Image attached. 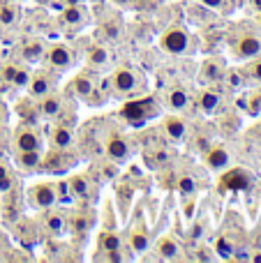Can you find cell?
<instances>
[{
	"label": "cell",
	"instance_id": "cell-1",
	"mask_svg": "<svg viewBox=\"0 0 261 263\" xmlns=\"http://www.w3.org/2000/svg\"><path fill=\"white\" fill-rule=\"evenodd\" d=\"M146 90V74L134 65H120L109 77V92L118 100H132Z\"/></svg>",
	"mask_w": 261,
	"mask_h": 263
},
{
	"label": "cell",
	"instance_id": "cell-2",
	"mask_svg": "<svg viewBox=\"0 0 261 263\" xmlns=\"http://www.w3.org/2000/svg\"><path fill=\"white\" fill-rule=\"evenodd\" d=\"M120 116H123V118L127 120L129 125H134V127H141V125H146L151 118L160 116V109H157V102L153 100V97H143V100H139V97H132V100H129L127 104L123 106Z\"/></svg>",
	"mask_w": 261,
	"mask_h": 263
},
{
	"label": "cell",
	"instance_id": "cell-3",
	"mask_svg": "<svg viewBox=\"0 0 261 263\" xmlns=\"http://www.w3.org/2000/svg\"><path fill=\"white\" fill-rule=\"evenodd\" d=\"M160 49L169 55H183L192 51V35L180 26H171L160 35Z\"/></svg>",
	"mask_w": 261,
	"mask_h": 263
},
{
	"label": "cell",
	"instance_id": "cell-4",
	"mask_svg": "<svg viewBox=\"0 0 261 263\" xmlns=\"http://www.w3.org/2000/svg\"><path fill=\"white\" fill-rule=\"evenodd\" d=\"M60 185L58 182H37L28 190V203L35 210H49L58 203Z\"/></svg>",
	"mask_w": 261,
	"mask_h": 263
},
{
	"label": "cell",
	"instance_id": "cell-5",
	"mask_svg": "<svg viewBox=\"0 0 261 263\" xmlns=\"http://www.w3.org/2000/svg\"><path fill=\"white\" fill-rule=\"evenodd\" d=\"M55 86H58V72H53V69L49 67V69L32 72L26 88H28V95H30L32 100H42V97H46L49 92H53Z\"/></svg>",
	"mask_w": 261,
	"mask_h": 263
},
{
	"label": "cell",
	"instance_id": "cell-6",
	"mask_svg": "<svg viewBox=\"0 0 261 263\" xmlns=\"http://www.w3.org/2000/svg\"><path fill=\"white\" fill-rule=\"evenodd\" d=\"M44 63L49 65L53 72H67L69 67L74 65V53L72 49H69L67 44H63V42H55V44L46 46L44 51Z\"/></svg>",
	"mask_w": 261,
	"mask_h": 263
},
{
	"label": "cell",
	"instance_id": "cell-7",
	"mask_svg": "<svg viewBox=\"0 0 261 263\" xmlns=\"http://www.w3.org/2000/svg\"><path fill=\"white\" fill-rule=\"evenodd\" d=\"M14 148L16 150H44V134L40 129H35L32 125H18L14 129Z\"/></svg>",
	"mask_w": 261,
	"mask_h": 263
},
{
	"label": "cell",
	"instance_id": "cell-8",
	"mask_svg": "<svg viewBox=\"0 0 261 263\" xmlns=\"http://www.w3.org/2000/svg\"><path fill=\"white\" fill-rule=\"evenodd\" d=\"M104 155L111 159V162H127L129 155H132V145H129V139L120 132H111L104 141Z\"/></svg>",
	"mask_w": 261,
	"mask_h": 263
},
{
	"label": "cell",
	"instance_id": "cell-9",
	"mask_svg": "<svg viewBox=\"0 0 261 263\" xmlns=\"http://www.w3.org/2000/svg\"><path fill=\"white\" fill-rule=\"evenodd\" d=\"M97 79L92 77V74H88V72H79L77 77L69 81V86H67V92L74 97V100H81V102H88L92 95H95V90H97Z\"/></svg>",
	"mask_w": 261,
	"mask_h": 263
},
{
	"label": "cell",
	"instance_id": "cell-10",
	"mask_svg": "<svg viewBox=\"0 0 261 263\" xmlns=\"http://www.w3.org/2000/svg\"><path fill=\"white\" fill-rule=\"evenodd\" d=\"M46 141L51 143V148L53 150H69V148H74V143H77V134H74V129L69 127V125L53 123L49 127V136H46Z\"/></svg>",
	"mask_w": 261,
	"mask_h": 263
},
{
	"label": "cell",
	"instance_id": "cell-11",
	"mask_svg": "<svg viewBox=\"0 0 261 263\" xmlns=\"http://www.w3.org/2000/svg\"><path fill=\"white\" fill-rule=\"evenodd\" d=\"M40 102V116L46 120H60V116L65 114V106H67V102H65L63 95H58V92H49L46 97H42Z\"/></svg>",
	"mask_w": 261,
	"mask_h": 263
},
{
	"label": "cell",
	"instance_id": "cell-12",
	"mask_svg": "<svg viewBox=\"0 0 261 263\" xmlns=\"http://www.w3.org/2000/svg\"><path fill=\"white\" fill-rule=\"evenodd\" d=\"M60 18H63L65 26H72L77 30H81L90 23V14L83 5H65V9L60 12Z\"/></svg>",
	"mask_w": 261,
	"mask_h": 263
},
{
	"label": "cell",
	"instance_id": "cell-13",
	"mask_svg": "<svg viewBox=\"0 0 261 263\" xmlns=\"http://www.w3.org/2000/svg\"><path fill=\"white\" fill-rule=\"evenodd\" d=\"M231 49H234L236 58H243V60L257 58V55L261 53V40L254 37V35H243L231 44Z\"/></svg>",
	"mask_w": 261,
	"mask_h": 263
},
{
	"label": "cell",
	"instance_id": "cell-14",
	"mask_svg": "<svg viewBox=\"0 0 261 263\" xmlns=\"http://www.w3.org/2000/svg\"><path fill=\"white\" fill-rule=\"evenodd\" d=\"M162 132H164V136L169 141L180 143V141H185V136H188V125H185V120H180L178 116H164V118H162Z\"/></svg>",
	"mask_w": 261,
	"mask_h": 263
},
{
	"label": "cell",
	"instance_id": "cell-15",
	"mask_svg": "<svg viewBox=\"0 0 261 263\" xmlns=\"http://www.w3.org/2000/svg\"><path fill=\"white\" fill-rule=\"evenodd\" d=\"M100 252H106V259H116L120 261L123 259V238H120V233L116 231H104L100 236Z\"/></svg>",
	"mask_w": 261,
	"mask_h": 263
},
{
	"label": "cell",
	"instance_id": "cell-16",
	"mask_svg": "<svg viewBox=\"0 0 261 263\" xmlns=\"http://www.w3.org/2000/svg\"><path fill=\"white\" fill-rule=\"evenodd\" d=\"M188 106H190L188 90H183V88H178V86L164 90V109H169L171 114H180V111H185Z\"/></svg>",
	"mask_w": 261,
	"mask_h": 263
},
{
	"label": "cell",
	"instance_id": "cell-17",
	"mask_svg": "<svg viewBox=\"0 0 261 263\" xmlns=\"http://www.w3.org/2000/svg\"><path fill=\"white\" fill-rule=\"evenodd\" d=\"M14 164L21 171L32 173L42 166V153H37V150H16L14 153Z\"/></svg>",
	"mask_w": 261,
	"mask_h": 263
},
{
	"label": "cell",
	"instance_id": "cell-18",
	"mask_svg": "<svg viewBox=\"0 0 261 263\" xmlns=\"http://www.w3.org/2000/svg\"><path fill=\"white\" fill-rule=\"evenodd\" d=\"M155 254L164 261H174L180 256V245L174 236H162L160 240L155 242Z\"/></svg>",
	"mask_w": 261,
	"mask_h": 263
},
{
	"label": "cell",
	"instance_id": "cell-19",
	"mask_svg": "<svg viewBox=\"0 0 261 263\" xmlns=\"http://www.w3.org/2000/svg\"><path fill=\"white\" fill-rule=\"evenodd\" d=\"M129 245H132V250L137 252V254L146 252L148 245H151V238H148V231H146V224H143V219H139L137 227L129 229Z\"/></svg>",
	"mask_w": 261,
	"mask_h": 263
},
{
	"label": "cell",
	"instance_id": "cell-20",
	"mask_svg": "<svg viewBox=\"0 0 261 263\" xmlns=\"http://www.w3.org/2000/svg\"><path fill=\"white\" fill-rule=\"evenodd\" d=\"M67 217L63 213H55V210H49L44 215V229L51 233V236H65L67 233Z\"/></svg>",
	"mask_w": 261,
	"mask_h": 263
},
{
	"label": "cell",
	"instance_id": "cell-21",
	"mask_svg": "<svg viewBox=\"0 0 261 263\" xmlns=\"http://www.w3.org/2000/svg\"><path fill=\"white\" fill-rule=\"evenodd\" d=\"M199 109H201V114H206V116H211V114H215L217 109H220V104H222V100H220V95H217L213 88H203L201 92H199Z\"/></svg>",
	"mask_w": 261,
	"mask_h": 263
},
{
	"label": "cell",
	"instance_id": "cell-22",
	"mask_svg": "<svg viewBox=\"0 0 261 263\" xmlns=\"http://www.w3.org/2000/svg\"><path fill=\"white\" fill-rule=\"evenodd\" d=\"M203 162L211 171H222V168L229 166V153L225 148H211L203 155Z\"/></svg>",
	"mask_w": 261,
	"mask_h": 263
},
{
	"label": "cell",
	"instance_id": "cell-23",
	"mask_svg": "<svg viewBox=\"0 0 261 263\" xmlns=\"http://www.w3.org/2000/svg\"><path fill=\"white\" fill-rule=\"evenodd\" d=\"M225 77V67H222L220 58H208L201 65V79L203 81H217V79Z\"/></svg>",
	"mask_w": 261,
	"mask_h": 263
},
{
	"label": "cell",
	"instance_id": "cell-24",
	"mask_svg": "<svg viewBox=\"0 0 261 263\" xmlns=\"http://www.w3.org/2000/svg\"><path fill=\"white\" fill-rule=\"evenodd\" d=\"M44 51H46V46L42 44L40 40H30L21 46V55L28 63H40V60L44 58Z\"/></svg>",
	"mask_w": 261,
	"mask_h": 263
},
{
	"label": "cell",
	"instance_id": "cell-25",
	"mask_svg": "<svg viewBox=\"0 0 261 263\" xmlns=\"http://www.w3.org/2000/svg\"><path fill=\"white\" fill-rule=\"evenodd\" d=\"M67 187H69V196H74V199H81V196L88 194V190H90V180H88V176H72L67 180Z\"/></svg>",
	"mask_w": 261,
	"mask_h": 263
},
{
	"label": "cell",
	"instance_id": "cell-26",
	"mask_svg": "<svg viewBox=\"0 0 261 263\" xmlns=\"http://www.w3.org/2000/svg\"><path fill=\"white\" fill-rule=\"evenodd\" d=\"M86 60H88V65H90L92 69H95V67H104V65L109 63V51H106L102 44H90Z\"/></svg>",
	"mask_w": 261,
	"mask_h": 263
},
{
	"label": "cell",
	"instance_id": "cell-27",
	"mask_svg": "<svg viewBox=\"0 0 261 263\" xmlns=\"http://www.w3.org/2000/svg\"><path fill=\"white\" fill-rule=\"evenodd\" d=\"M18 18V9L12 3H0V26H14Z\"/></svg>",
	"mask_w": 261,
	"mask_h": 263
},
{
	"label": "cell",
	"instance_id": "cell-28",
	"mask_svg": "<svg viewBox=\"0 0 261 263\" xmlns=\"http://www.w3.org/2000/svg\"><path fill=\"white\" fill-rule=\"evenodd\" d=\"M215 252H217V256H222V259H231L234 252H236L234 240H231L229 236H220L217 242H215Z\"/></svg>",
	"mask_w": 261,
	"mask_h": 263
},
{
	"label": "cell",
	"instance_id": "cell-29",
	"mask_svg": "<svg viewBox=\"0 0 261 263\" xmlns=\"http://www.w3.org/2000/svg\"><path fill=\"white\" fill-rule=\"evenodd\" d=\"M12 187H14V173H12V168L0 159V194H7Z\"/></svg>",
	"mask_w": 261,
	"mask_h": 263
},
{
	"label": "cell",
	"instance_id": "cell-30",
	"mask_svg": "<svg viewBox=\"0 0 261 263\" xmlns=\"http://www.w3.org/2000/svg\"><path fill=\"white\" fill-rule=\"evenodd\" d=\"M30 74H32V72H30L28 67H21V65H18L9 86H14V88H26V86H28V81H30Z\"/></svg>",
	"mask_w": 261,
	"mask_h": 263
},
{
	"label": "cell",
	"instance_id": "cell-31",
	"mask_svg": "<svg viewBox=\"0 0 261 263\" xmlns=\"http://www.w3.org/2000/svg\"><path fill=\"white\" fill-rule=\"evenodd\" d=\"M250 106H248V111L252 116H259L261 114V90H254L252 95H250Z\"/></svg>",
	"mask_w": 261,
	"mask_h": 263
},
{
	"label": "cell",
	"instance_id": "cell-32",
	"mask_svg": "<svg viewBox=\"0 0 261 263\" xmlns=\"http://www.w3.org/2000/svg\"><path fill=\"white\" fill-rule=\"evenodd\" d=\"M16 67H18V65H14V63L3 65V67H0V79H3L5 83H12V79H14V72H16Z\"/></svg>",
	"mask_w": 261,
	"mask_h": 263
},
{
	"label": "cell",
	"instance_id": "cell-33",
	"mask_svg": "<svg viewBox=\"0 0 261 263\" xmlns=\"http://www.w3.org/2000/svg\"><path fill=\"white\" fill-rule=\"evenodd\" d=\"M194 187H197V185H194V178H190V176H188V178H180L178 190L183 192V194H192Z\"/></svg>",
	"mask_w": 261,
	"mask_h": 263
},
{
	"label": "cell",
	"instance_id": "cell-34",
	"mask_svg": "<svg viewBox=\"0 0 261 263\" xmlns=\"http://www.w3.org/2000/svg\"><path fill=\"white\" fill-rule=\"evenodd\" d=\"M248 77H252L254 81H261V60H254V63H250Z\"/></svg>",
	"mask_w": 261,
	"mask_h": 263
},
{
	"label": "cell",
	"instance_id": "cell-35",
	"mask_svg": "<svg viewBox=\"0 0 261 263\" xmlns=\"http://www.w3.org/2000/svg\"><path fill=\"white\" fill-rule=\"evenodd\" d=\"M229 81H231V86H234V88H240V74L234 72V74L229 77Z\"/></svg>",
	"mask_w": 261,
	"mask_h": 263
},
{
	"label": "cell",
	"instance_id": "cell-36",
	"mask_svg": "<svg viewBox=\"0 0 261 263\" xmlns=\"http://www.w3.org/2000/svg\"><path fill=\"white\" fill-rule=\"evenodd\" d=\"M203 5H206V7H222V3H225V0H201Z\"/></svg>",
	"mask_w": 261,
	"mask_h": 263
},
{
	"label": "cell",
	"instance_id": "cell-37",
	"mask_svg": "<svg viewBox=\"0 0 261 263\" xmlns=\"http://www.w3.org/2000/svg\"><path fill=\"white\" fill-rule=\"evenodd\" d=\"M63 5H83V0H60Z\"/></svg>",
	"mask_w": 261,
	"mask_h": 263
},
{
	"label": "cell",
	"instance_id": "cell-38",
	"mask_svg": "<svg viewBox=\"0 0 261 263\" xmlns=\"http://www.w3.org/2000/svg\"><path fill=\"white\" fill-rule=\"evenodd\" d=\"M5 120H7V114H5V109L0 106V125H5Z\"/></svg>",
	"mask_w": 261,
	"mask_h": 263
},
{
	"label": "cell",
	"instance_id": "cell-39",
	"mask_svg": "<svg viewBox=\"0 0 261 263\" xmlns=\"http://www.w3.org/2000/svg\"><path fill=\"white\" fill-rule=\"evenodd\" d=\"M252 5H254V9H261V0H252Z\"/></svg>",
	"mask_w": 261,
	"mask_h": 263
},
{
	"label": "cell",
	"instance_id": "cell-40",
	"mask_svg": "<svg viewBox=\"0 0 261 263\" xmlns=\"http://www.w3.org/2000/svg\"><path fill=\"white\" fill-rule=\"evenodd\" d=\"M35 3H40V5H51L53 0H35Z\"/></svg>",
	"mask_w": 261,
	"mask_h": 263
},
{
	"label": "cell",
	"instance_id": "cell-41",
	"mask_svg": "<svg viewBox=\"0 0 261 263\" xmlns=\"http://www.w3.org/2000/svg\"><path fill=\"white\" fill-rule=\"evenodd\" d=\"M257 23L261 26V9H257Z\"/></svg>",
	"mask_w": 261,
	"mask_h": 263
}]
</instances>
